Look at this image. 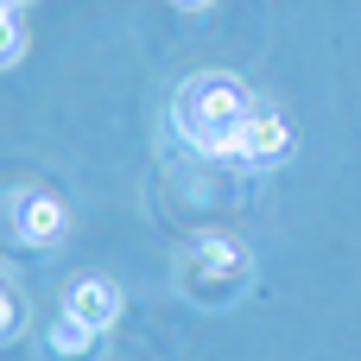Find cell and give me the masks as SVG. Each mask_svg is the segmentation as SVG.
<instances>
[{
	"label": "cell",
	"mask_w": 361,
	"mask_h": 361,
	"mask_svg": "<svg viewBox=\"0 0 361 361\" xmlns=\"http://www.w3.org/2000/svg\"><path fill=\"white\" fill-rule=\"evenodd\" d=\"M13 235H19L25 247H57V241L70 235V209H63L51 190H25V197L13 203Z\"/></svg>",
	"instance_id": "obj_4"
},
{
	"label": "cell",
	"mask_w": 361,
	"mask_h": 361,
	"mask_svg": "<svg viewBox=\"0 0 361 361\" xmlns=\"http://www.w3.org/2000/svg\"><path fill=\"white\" fill-rule=\"evenodd\" d=\"M44 349H51L57 361H89V355H95V330H82L76 317L57 311V324L44 330Z\"/></svg>",
	"instance_id": "obj_6"
},
{
	"label": "cell",
	"mask_w": 361,
	"mask_h": 361,
	"mask_svg": "<svg viewBox=\"0 0 361 361\" xmlns=\"http://www.w3.org/2000/svg\"><path fill=\"white\" fill-rule=\"evenodd\" d=\"M63 317H76L82 330H108L114 317H121V292L108 286V279H76L70 292H63Z\"/></svg>",
	"instance_id": "obj_5"
},
{
	"label": "cell",
	"mask_w": 361,
	"mask_h": 361,
	"mask_svg": "<svg viewBox=\"0 0 361 361\" xmlns=\"http://www.w3.org/2000/svg\"><path fill=\"white\" fill-rule=\"evenodd\" d=\"M247 114H254V95H247L235 76H197V82H184L178 102H171V121H178V133H184L197 152L209 146V133L241 127Z\"/></svg>",
	"instance_id": "obj_1"
},
{
	"label": "cell",
	"mask_w": 361,
	"mask_h": 361,
	"mask_svg": "<svg viewBox=\"0 0 361 361\" xmlns=\"http://www.w3.org/2000/svg\"><path fill=\"white\" fill-rule=\"evenodd\" d=\"M19 330H25V305H19L13 286H0V343H13Z\"/></svg>",
	"instance_id": "obj_7"
},
{
	"label": "cell",
	"mask_w": 361,
	"mask_h": 361,
	"mask_svg": "<svg viewBox=\"0 0 361 361\" xmlns=\"http://www.w3.org/2000/svg\"><path fill=\"white\" fill-rule=\"evenodd\" d=\"M178 6H209V0H178Z\"/></svg>",
	"instance_id": "obj_9"
},
{
	"label": "cell",
	"mask_w": 361,
	"mask_h": 361,
	"mask_svg": "<svg viewBox=\"0 0 361 361\" xmlns=\"http://www.w3.org/2000/svg\"><path fill=\"white\" fill-rule=\"evenodd\" d=\"M19 51H25L19 19H13V6H0V70H13V63H19Z\"/></svg>",
	"instance_id": "obj_8"
},
{
	"label": "cell",
	"mask_w": 361,
	"mask_h": 361,
	"mask_svg": "<svg viewBox=\"0 0 361 361\" xmlns=\"http://www.w3.org/2000/svg\"><path fill=\"white\" fill-rule=\"evenodd\" d=\"M203 159H216V165H235V171H273V165H286V159H292V127H286L279 114H260V108H254L241 127H222V133H209Z\"/></svg>",
	"instance_id": "obj_2"
},
{
	"label": "cell",
	"mask_w": 361,
	"mask_h": 361,
	"mask_svg": "<svg viewBox=\"0 0 361 361\" xmlns=\"http://www.w3.org/2000/svg\"><path fill=\"white\" fill-rule=\"evenodd\" d=\"M178 286L190 298H203V305H228L235 286H247V254L235 241H197L190 260H184V273H178Z\"/></svg>",
	"instance_id": "obj_3"
}]
</instances>
